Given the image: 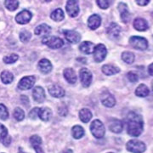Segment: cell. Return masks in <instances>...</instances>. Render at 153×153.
Instances as JSON below:
<instances>
[{
    "instance_id": "1",
    "label": "cell",
    "mask_w": 153,
    "mask_h": 153,
    "mask_svg": "<svg viewBox=\"0 0 153 153\" xmlns=\"http://www.w3.org/2000/svg\"><path fill=\"white\" fill-rule=\"evenodd\" d=\"M127 133L132 137H138L143 131V119L141 116L134 112H130L126 118Z\"/></svg>"
},
{
    "instance_id": "2",
    "label": "cell",
    "mask_w": 153,
    "mask_h": 153,
    "mask_svg": "<svg viewBox=\"0 0 153 153\" xmlns=\"http://www.w3.org/2000/svg\"><path fill=\"white\" fill-rule=\"evenodd\" d=\"M90 131L94 137H95L96 139H101L104 137L105 133L104 124L102 123V122H100L98 119L94 120L90 124Z\"/></svg>"
},
{
    "instance_id": "3",
    "label": "cell",
    "mask_w": 153,
    "mask_h": 153,
    "mask_svg": "<svg viewBox=\"0 0 153 153\" xmlns=\"http://www.w3.org/2000/svg\"><path fill=\"white\" fill-rule=\"evenodd\" d=\"M126 149L133 153H143L146 149V144L139 140H131L126 145Z\"/></svg>"
},
{
    "instance_id": "4",
    "label": "cell",
    "mask_w": 153,
    "mask_h": 153,
    "mask_svg": "<svg viewBox=\"0 0 153 153\" xmlns=\"http://www.w3.org/2000/svg\"><path fill=\"white\" fill-rule=\"evenodd\" d=\"M43 44L47 45L48 47H49L50 49H60L63 46L64 42L63 40L59 37H56V36H47V37H44L42 40Z\"/></svg>"
},
{
    "instance_id": "5",
    "label": "cell",
    "mask_w": 153,
    "mask_h": 153,
    "mask_svg": "<svg viewBox=\"0 0 153 153\" xmlns=\"http://www.w3.org/2000/svg\"><path fill=\"white\" fill-rule=\"evenodd\" d=\"M129 44L134 49L139 50H146L148 48V42L145 38L139 36H133L129 39Z\"/></svg>"
},
{
    "instance_id": "6",
    "label": "cell",
    "mask_w": 153,
    "mask_h": 153,
    "mask_svg": "<svg viewBox=\"0 0 153 153\" xmlns=\"http://www.w3.org/2000/svg\"><path fill=\"white\" fill-rule=\"evenodd\" d=\"M94 60L95 62H101L105 60L107 55V49L104 44H100L96 45L94 50Z\"/></svg>"
},
{
    "instance_id": "7",
    "label": "cell",
    "mask_w": 153,
    "mask_h": 153,
    "mask_svg": "<svg viewBox=\"0 0 153 153\" xmlns=\"http://www.w3.org/2000/svg\"><path fill=\"white\" fill-rule=\"evenodd\" d=\"M36 79L33 76H27L22 77L18 83V88L21 90H28L31 89L35 84Z\"/></svg>"
},
{
    "instance_id": "8",
    "label": "cell",
    "mask_w": 153,
    "mask_h": 153,
    "mask_svg": "<svg viewBox=\"0 0 153 153\" xmlns=\"http://www.w3.org/2000/svg\"><path fill=\"white\" fill-rule=\"evenodd\" d=\"M79 77H80V81L82 84L83 87H88L90 85V83L92 82V73L89 70H88L87 68H82L79 71Z\"/></svg>"
},
{
    "instance_id": "9",
    "label": "cell",
    "mask_w": 153,
    "mask_h": 153,
    "mask_svg": "<svg viewBox=\"0 0 153 153\" xmlns=\"http://www.w3.org/2000/svg\"><path fill=\"white\" fill-rule=\"evenodd\" d=\"M100 101L106 107H113L116 105V99L115 97L109 93L108 91H105L100 95Z\"/></svg>"
},
{
    "instance_id": "10",
    "label": "cell",
    "mask_w": 153,
    "mask_h": 153,
    "mask_svg": "<svg viewBox=\"0 0 153 153\" xmlns=\"http://www.w3.org/2000/svg\"><path fill=\"white\" fill-rule=\"evenodd\" d=\"M66 9L67 14L71 17H76L79 13V6L77 1H72V0L67 1Z\"/></svg>"
},
{
    "instance_id": "11",
    "label": "cell",
    "mask_w": 153,
    "mask_h": 153,
    "mask_svg": "<svg viewBox=\"0 0 153 153\" xmlns=\"http://www.w3.org/2000/svg\"><path fill=\"white\" fill-rule=\"evenodd\" d=\"M32 17H33V15L30 11L24 10L21 11L19 14H17L16 16V21L17 23L24 25V24H27L30 22Z\"/></svg>"
},
{
    "instance_id": "12",
    "label": "cell",
    "mask_w": 153,
    "mask_h": 153,
    "mask_svg": "<svg viewBox=\"0 0 153 153\" xmlns=\"http://www.w3.org/2000/svg\"><path fill=\"white\" fill-rule=\"evenodd\" d=\"M64 35L66 39L71 44H77L80 39H81V36L80 34L73 30H66L64 31Z\"/></svg>"
},
{
    "instance_id": "13",
    "label": "cell",
    "mask_w": 153,
    "mask_h": 153,
    "mask_svg": "<svg viewBox=\"0 0 153 153\" xmlns=\"http://www.w3.org/2000/svg\"><path fill=\"white\" fill-rule=\"evenodd\" d=\"M33 97L35 101H37L38 103H42L44 102L46 99L45 95V91L42 87L37 86L33 89Z\"/></svg>"
},
{
    "instance_id": "14",
    "label": "cell",
    "mask_w": 153,
    "mask_h": 153,
    "mask_svg": "<svg viewBox=\"0 0 153 153\" xmlns=\"http://www.w3.org/2000/svg\"><path fill=\"white\" fill-rule=\"evenodd\" d=\"M49 93L51 96L55 98H61L65 95V90L62 87H60L58 84H53L49 87Z\"/></svg>"
},
{
    "instance_id": "15",
    "label": "cell",
    "mask_w": 153,
    "mask_h": 153,
    "mask_svg": "<svg viewBox=\"0 0 153 153\" xmlns=\"http://www.w3.org/2000/svg\"><path fill=\"white\" fill-rule=\"evenodd\" d=\"M106 33L109 35L110 38H117L121 33V27L118 24L112 22L110 24L109 27L106 28Z\"/></svg>"
},
{
    "instance_id": "16",
    "label": "cell",
    "mask_w": 153,
    "mask_h": 153,
    "mask_svg": "<svg viewBox=\"0 0 153 153\" xmlns=\"http://www.w3.org/2000/svg\"><path fill=\"white\" fill-rule=\"evenodd\" d=\"M118 9H119V11H120L122 21L124 22V23H128V22L130 21L131 16H130L129 11L128 10L127 4H124V3H120L118 4Z\"/></svg>"
},
{
    "instance_id": "17",
    "label": "cell",
    "mask_w": 153,
    "mask_h": 153,
    "mask_svg": "<svg viewBox=\"0 0 153 153\" xmlns=\"http://www.w3.org/2000/svg\"><path fill=\"white\" fill-rule=\"evenodd\" d=\"M38 68L41 72H43L44 74H47L52 71L53 66L48 59H42L38 62Z\"/></svg>"
},
{
    "instance_id": "18",
    "label": "cell",
    "mask_w": 153,
    "mask_h": 153,
    "mask_svg": "<svg viewBox=\"0 0 153 153\" xmlns=\"http://www.w3.org/2000/svg\"><path fill=\"white\" fill-rule=\"evenodd\" d=\"M101 18L98 15H93L88 19V27L91 30H95L100 26Z\"/></svg>"
},
{
    "instance_id": "19",
    "label": "cell",
    "mask_w": 153,
    "mask_h": 153,
    "mask_svg": "<svg viewBox=\"0 0 153 153\" xmlns=\"http://www.w3.org/2000/svg\"><path fill=\"white\" fill-rule=\"evenodd\" d=\"M52 29L49 27V25L47 24H41L38 26L37 27L35 28V31L34 33L36 35L38 36H44V37H47L49 33H51Z\"/></svg>"
},
{
    "instance_id": "20",
    "label": "cell",
    "mask_w": 153,
    "mask_h": 153,
    "mask_svg": "<svg viewBox=\"0 0 153 153\" xmlns=\"http://www.w3.org/2000/svg\"><path fill=\"white\" fill-rule=\"evenodd\" d=\"M134 27L139 32H144L147 30L149 26H148L147 22L143 19V18H136L134 22Z\"/></svg>"
},
{
    "instance_id": "21",
    "label": "cell",
    "mask_w": 153,
    "mask_h": 153,
    "mask_svg": "<svg viewBox=\"0 0 153 153\" xmlns=\"http://www.w3.org/2000/svg\"><path fill=\"white\" fill-rule=\"evenodd\" d=\"M64 77L67 82L71 84H73L76 82V75L75 71L72 68H66L64 70Z\"/></svg>"
},
{
    "instance_id": "22",
    "label": "cell",
    "mask_w": 153,
    "mask_h": 153,
    "mask_svg": "<svg viewBox=\"0 0 153 153\" xmlns=\"http://www.w3.org/2000/svg\"><path fill=\"white\" fill-rule=\"evenodd\" d=\"M94 48L95 47L94 46L93 43H91L89 41H84V42L81 43L80 45H79V49L82 51V53L87 54V55L94 53Z\"/></svg>"
},
{
    "instance_id": "23",
    "label": "cell",
    "mask_w": 153,
    "mask_h": 153,
    "mask_svg": "<svg viewBox=\"0 0 153 153\" xmlns=\"http://www.w3.org/2000/svg\"><path fill=\"white\" fill-rule=\"evenodd\" d=\"M52 111L49 109V107H42L39 110L38 112V117L42 121L47 122L50 120V118L52 117Z\"/></svg>"
},
{
    "instance_id": "24",
    "label": "cell",
    "mask_w": 153,
    "mask_h": 153,
    "mask_svg": "<svg viewBox=\"0 0 153 153\" xmlns=\"http://www.w3.org/2000/svg\"><path fill=\"white\" fill-rule=\"evenodd\" d=\"M109 128L111 132L116 133V134H119V133L123 131V123L120 120L114 119V120H112L110 123Z\"/></svg>"
},
{
    "instance_id": "25",
    "label": "cell",
    "mask_w": 153,
    "mask_h": 153,
    "mask_svg": "<svg viewBox=\"0 0 153 153\" xmlns=\"http://www.w3.org/2000/svg\"><path fill=\"white\" fill-rule=\"evenodd\" d=\"M102 71L103 73L107 75V76H111V75H115L117 73H118L120 71V69L117 67V66H114V65H111V64H108V65H104L102 66Z\"/></svg>"
},
{
    "instance_id": "26",
    "label": "cell",
    "mask_w": 153,
    "mask_h": 153,
    "mask_svg": "<svg viewBox=\"0 0 153 153\" xmlns=\"http://www.w3.org/2000/svg\"><path fill=\"white\" fill-rule=\"evenodd\" d=\"M79 118L82 123H88L92 118V112L87 108H82L79 111Z\"/></svg>"
},
{
    "instance_id": "27",
    "label": "cell",
    "mask_w": 153,
    "mask_h": 153,
    "mask_svg": "<svg viewBox=\"0 0 153 153\" xmlns=\"http://www.w3.org/2000/svg\"><path fill=\"white\" fill-rule=\"evenodd\" d=\"M150 94V90L146 84H140L135 90V94L138 97H146Z\"/></svg>"
},
{
    "instance_id": "28",
    "label": "cell",
    "mask_w": 153,
    "mask_h": 153,
    "mask_svg": "<svg viewBox=\"0 0 153 153\" xmlns=\"http://www.w3.org/2000/svg\"><path fill=\"white\" fill-rule=\"evenodd\" d=\"M84 134H85V132H84L83 128L79 125L74 126L72 128V129H71V134H72L73 138L76 139V140L82 138L83 135H84Z\"/></svg>"
},
{
    "instance_id": "29",
    "label": "cell",
    "mask_w": 153,
    "mask_h": 153,
    "mask_svg": "<svg viewBox=\"0 0 153 153\" xmlns=\"http://www.w3.org/2000/svg\"><path fill=\"white\" fill-rule=\"evenodd\" d=\"M51 19L55 22H61L64 19V12L61 9H56L51 13Z\"/></svg>"
},
{
    "instance_id": "30",
    "label": "cell",
    "mask_w": 153,
    "mask_h": 153,
    "mask_svg": "<svg viewBox=\"0 0 153 153\" xmlns=\"http://www.w3.org/2000/svg\"><path fill=\"white\" fill-rule=\"evenodd\" d=\"M1 80L5 84H9L14 80V75L9 71H4L1 73Z\"/></svg>"
},
{
    "instance_id": "31",
    "label": "cell",
    "mask_w": 153,
    "mask_h": 153,
    "mask_svg": "<svg viewBox=\"0 0 153 153\" xmlns=\"http://www.w3.org/2000/svg\"><path fill=\"white\" fill-rule=\"evenodd\" d=\"M122 59H123V60L124 62H126V63H128V64H132V63H134L135 57H134V55L132 52L125 51V52H123V53L122 54Z\"/></svg>"
},
{
    "instance_id": "32",
    "label": "cell",
    "mask_w": 153,
    "mask_h": 153,
    "mask_svg": "<svg viewBox=\"0 0 153 153\" xmlns=\"http://www.w3.org/2000/svg\"><path fill=\"white\" fill-rule=\"evenodd\" d=\"M4 5L10 11H15L19 7V1L17 0H6Z\"/></svg>"
},
{
    "instance_id": "33",
    "label": "cell",
    "mask_w": 153,
    "mask_h": 153,
    "mask_svg": "<svg viewBox=\"0 0 153 153\" xmlns=\"http://www.w3.org/2000/svg\"><path fill=\"white\" fill-rule=\"evenodd\" d=\"M13 115H14V117L16 118V120L17 121H22L25 117V112L20 107H16V109L14 110Z\"/></svg>"
},
{
    "instance_id": "34",
    "label": "cell",
    "mask_w": 153,
    "mask_h": 153,
    "mask_svg": "<svg viewBox=\"0 0 153 153\" xmlns=\"http://www.w3.org/2000/svg\"><path fill=\"white\" fill-rule=\"evenodd\" d=\"M19 59V56L16 55V54H11V55H9L4 57V62L6 63V64H13L15 63L17 60Z\"/></svg>"
},
{
    "instance_id": "35",
    "label": "cell",
    "mask_w": 153,
    "mask_h": 153,
    "mask_svg": "<svg viewBox=\"0 0 153 153\" xmlns=\"http://www.w3.org/2000/svg\"><path fill=\"white\" fill-rule=\"evenodd\" d=\"M9 117V111L5 105L4 104H0V119L5 121Z\"/></svg>"
},
{
    "instance_id": "36",
    "label": "cell",
    "mask_w": 153,
    "mask_h": 153,
    "mask_svg": "<svg viewBox=\"0 0 153 153\" xmlns=\"http://www.w3.org/2000/svg\"><path fill=\"white\" fill-rule=\"evenodd\" d=\"M32 38V34L28 31H22V33H20V40L22 43H27L28 41Z\"/></svg>"
},
{
    "instance_id": "37",
    "label": "cell",
    "mask_w": 153,
    "mask_h": 153,
    "mask_svg": "<svg viewBox=\"0 0 153 153\" xmlns=\"http://www.w3.org/2000/svg\"><path fill=\"white\" fill-rule=\"evenodd\" d=\"M30 143L32 144L33 147L41 146V144H42V139L38 136V135H37V134H34V135L31 136V138H30Z\"/></svg>"
},
{
    "instance_id": "38",
    "label": "cell",
    "mask_w": 153,
    "mask_h": 153,
    "mask_svg": "<svg viewBox=\"0 0 153 153\" xmlns=\"http://www.w3.org/2000/svg\"><path fill=\"white\" fill-rule=\"evenodd\" d=\"M8 129L5 126L0 123V140H4L6 137H8Z\"/></svg>"
},
{
    "instance_id": "39",
    "label": "cell",
    "mask_w": 153,
    "mask_h": 153,
    "mask_svg": "<svg viewBox=\"0 0 153 153\" xmlns=\"http://www.w3.org/2000/svg\"><path fill=\"white\" fill-rule=\"evenodd\" d=\"M127 77H128V79L131 82H138V80H139V76H138V74L135 73V72H134V71H129V72L127 74Z\"/></svg>"
},
{
    "instance_id": "40",
    "label": "cell",
    "mask_w": 153,
    "mask_h": 153,
    "mask_svg": "<svg viewBox=\"0 0 153 153\" xmlns=\"http://www.w3.org/2000/svg\"><path fill=\"white\" fill-rule=\"evenodd\" d=\"M96 3H97V4L100 8H101V9H103V10H106L108 7L110 6V3L109 1H105V0H97L96 1Z\"/></svg>"
},
{
    "instance_id": "41",
    "label": "cell",
    "mask_w": 153,
    "mask_h": 153,
    "mask_svg": "<svg viewBox=\"0 0 153 153\" xmlns=\"http://www.w3.org/2000/svg\"><path fill=\"white\" fill-rule=\"evenodd\" d=\"M39 110H40V108H38V107L33 108V109L29 112V117H30V118H32V119H36L38 117Z\"/></svg>"
},
{
    "instance_id": "42",
    "label": "cell",
    "mask_w": 153,
    "mask_h": 153,
    "mask_svg": "<svg viewBox=\"0 0 153 153\" xmlns=\"http://www.w3.org/2000/svg\"><path fill=\"white\" fill-rule=\"evenodd\" d=\"M135 2H136L137 4H139V5H140V6L147 5L148 4L150 3V1H149V0H136Z\"/></svg>"
},
{
    "instance_id": "43",
    "label": "cell",
    "mask_w": 153,
    "mask_h": 153,
    "mask_svg": "<svg viewBox=\"0 0 153 153\" xmlns=\"http://www.w3.org/2000/svg\"><path fill=\"white\" fill-rule=\"evenodd\" d=\"M1 142L3 143L5 146H9L10 145V143H11V138L10 136H8V137H6L5 139L4 140H2Z\"/></svg>"
},
{
    "instance_id": "44",
    "label": "cell",
    "mask_w": 153,
    "mask_h": 153,
    "mask_svg": "<svg viewBox=\"0 0 153 153\" xmlns=\"http://www.w3.org/2000/svg\"><path fill=\"white\" fill-rule=\"evenodd\" d=\"M21 100H22V104L25 105H28V104H29V100H28L27 96H26V95H22Z\"/></svg>"
},
{
    "instance_id": "45",
    "label": "cell",
    "mask_w": 153,
    "mask_h": 153,
    "mask_svg": "<svg viewBox=\"0 0 153 153\" xmlns=\"http://www.w3.org/2000/svg\"><path fill=\"white\" fill-rule=\"evenodd\" d=\"M34 148V150H35V152L36 153H44V150H43V148L41 147V146H35Z\"/></svg>"
},
{
    "instance_id": "46",
    "label": "cell",
    "mask_w": 153,
    "mask_h": 153,
    "mask_svg": "<svg viewBox=\"0 0 153 153\" xmlns=\"http://www.w3.org/2000/svg\"><path fill=\"white\" fill-rule=\"evenodd\" d=\"M148 72L151 76H153V63H152L150 66H148Z\"/></svg>"
},
{
    "instance_id": "47",
    "label": "cell",
    "mask_w": 153,
    "mask_h": 153,
    "mask_svg": "<svg viewBox=\"0 0 153 153\" xmlns=\"http://www.w3.org/2000/svg\"><path fill=\"white\" fill-rule=\"evenodd\" d=\"M62 153H73V152L71 151V149H68V150H66V151H65V152H63Z\"/></svg>"
},
{
    "instance_id": "48",
    "label": "cell",
    "mask_w": 153,
    "mask_h": 153,
    "mask_svg": "<svg viewBox=\"0 0 153 153\" xmlns=\"http://www.w3.org/2000/svg\"><path fill=\"white\" fill-rule=\"evenodd\" d=\"M18 153H26V152H19Z\"/></svg>"
},
{
    "instance_id": "49",
    "label": "cell",
    "mask_w": 153,
    "mask_h": 153,
    "mask_svg": "<svg viewBox=\"0 0 153 153\" xmlns=\"http://www.w3.org/2000/svg\"><path fill=\"white\" fill-rule=\"evenodd\" d=\"M152 88H153V81H152Z\"/></svg>"
},
{
    "instance_id": "50",
    "label": "cell",
    "mask_w": 153,
    "mask_h": 153,
    "mask_svg": "<svg viewBox=\"0 0 153 153\" xmlns=\"http://www.w3.org/2000/svg\"><path fill=\"white\" fill-rule=\"evenodd\" d=\"M108 153H113V152H108Z\"/></svg>"
}]
</instances>
